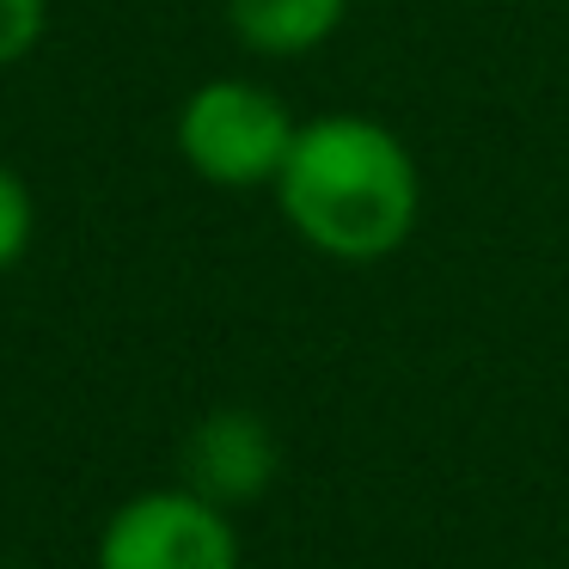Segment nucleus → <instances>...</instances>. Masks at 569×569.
Returning a JSON list of instances; mask_svg holds the SVG:
<instances>
[{
	"instance_id": "1",
	"label": "nucleus",
	"mask_w": 569,
	"mask_h": 569,
	"mask_svg": "<svg viewBox=\"0 0 569 569\" xmlns=\"http://www.w3.org/2000/svg\"><path fill=\"white\" fill-rule=\"evenodd\" d=\"M276 197L312 251L337 263H373L410 239L422 214V178L386 123L337 111L295 129Z\"/></svg>"
},
{
	"instance_id": "2",
	"label": "nucleus",
	"mask_w": 569,
	"mask_h": 569,
	"mask_svg": "<svg viewBox=\"0 0 569 569\" xmlns=\"http://www.w3.org/2000/svg\"><path fill=\"white\" fill-rule=\"evenodd\" d=\"M178 148H184L190 172L221 190L276 184L288 148H295V117H288V104L270 87L209 80L178 111Z\"/></svg>"
},
{
	"instance_id": "3",
	"label": "nucleus",
	"mask_w": 569,
	"mask_h": 569,
	"mask_svg": "<svg viewBox=\"0 0 569 569\" xmlns=\"http://www.w3.org/2000/svg\"><path fill=\"white\" fill-rule=\"evenodd\" d=\"M99 569H239L227 508L197 490H148L111 515Z\"/></svg>"
},
{
	"instance_id": "4",
	"label": "nucleus",
	"mask_w": 569,
	"mask_h": 569,
	"mask_svg": "<svg viewBox=\"0 0 569 569\" xmlns=\"http://www.w3.org/2000/svg\"><path fill=\"white\" fill-rule=\"evenodd\" d=\"M276 471V435L251 410H214L190 429L184 441V490L209 496V502H251Z\"/></svg>"
},
{
	"instance_id": "5",
	"label": "nucleus",
	"mask_w": 569,
	"mask_h": 569,
	"mask_svg": "<svg viewBox=\"0 0 569 569\" xmlns=\"http://www.w3.org/2000/svg\"><path fill=\"white\" fill-rule=\"evenodd\" d=\"M349 0H227V26L258 56H307L343 26Z\"/></svg>"
},
{
	"instance_id": "6",
	"label": "nucleus",
	"mask_w": 569,
	"mask_h": 569,
	"mask_svg": "<svg viewBox=\"0 0 569 569\" xmlns=\"http://www.w3.org/2000/svg\"><path fill=\"white\" fill-rule=\"evenodd\" d=\"M31 246V190L13 166H0V270H13Z\"/></svg>"
},
{
	"instance_id": "7",
	"label": "nucleus",
	"mask_w": 569,
	"mask_h": 569,
	"mask_svg": "<svg viewBox=\"0 0 569 569\" xmlns=\"http://www.w3.org/2000/svg\"><path fill=\"white\" fill-rule=\"evenodd\" d=\"M43 19H50V0H0V68L26 62L38 50Z\"/></svg>"
}]
</instances>
